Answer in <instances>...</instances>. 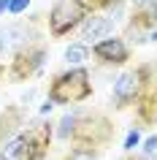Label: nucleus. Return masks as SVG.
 Segmentation results:
<instances>
[{"instance_id": "f3484780", "label": "nucleus", "mask_w": 157, "mask_h": 160, "mask_svg": "<svg viewBox=\"0 0 157 160\" xmlns=\"http://www.w3.org/2000/svg\"><path fill=\"white\" fill-rule=\"evenodd\" d=\"M8 3H11V0H0V11H6V8H8Z\"/></svg>"}, {"instance_id": "9b49d317", "label": "nucleus", "mask_w": 157, "mask_h": 160, "mask_svg": "<svg viewBox=\"0 0 157 160\" xmlns=\"http://www.w3.org/2000/svg\"><path fill=\"white\" fill-rule=\"evenodd\" d=\"M71 133H76V117H73V114H65V117L60 119V136L68 138Z\"/></svg>"}, {"instance_id": "aec40b11", "label": "nucleus", "mask_w": 157, "mask_h": 160, "mask_svg": "<svg viewBox=\"0 0 157 160\" xmlns=\"http://www.w3.org/2000/svg\"><path fill=\"white\" fill-rule=\"evenodd\" d=\"M6 49V41H3V35H0V52Z\"/></svg>"}, {"instance_id": "20e7f679", "label": "nucleus", "mask_w": 157, "mask_h": 160, "mask_svg": "<svg viewBox=\"0 0 157 160\" xmlns=\"http://www.w3.org/2000/svg\"><path fill=\"white\" fill-rule=\"evenodd\" d=\"M49 144V125H38L25 136V149H27V160H41Z\"/></svg>"}, {"instance_id": "6e6552de", "label": "nucleus", "mask_w": 157, "mask_h": 160, "mask_svg": "<svg viewBox=\"0 0 157 160\" xmlns=\"http://www.w3.org/2000/svg\"><path fill=\"white\" fill-rule=\"evenodd\" d=\"M0 160H27V149H25V136L11 138L3 149H0Z\"/></svg>"}, {"instance_id": "9d476101", "label": "nucleus", "mask_w": 157, "mask_h": 160, "mask_svg": "<svg viewBox=\"0 0 157 160\" xmlns=\"http://www.w3.org/2000/svg\"><path fill=\"white\" fill-rule=\"evenodd\" d=\"M141 117L149 119V122H157V92L149 95L146 103H141Z\"/></svg>"}, {"instance_id": "6ab92c4d", "label": "nucleus", "mask_w": 157, "mask_h": 160, "mask_svg": "<svg viewBox=\"0 0 157 160\" xmlns=\"http://www.w3.org/2000/svg\"><path fill=\"white\" fill-rule=\"evenodd\" d=\"M146 3H152V0H135V6H146Z\"/></svg>"}, {"instance_id": "0eeeda50", "label": "nucleus", "mask_w": 157, "mask_h": 160, "mask_svg": "<svg viewBox=\"0 0 157 160\" xmlns=\"http://www.w3.org/2000/svg\"><path fill=\"white\" fill-rule=\"evenodd\" d=\"M111 27H114V19L111 17H90L87 19V27H84V38H87V41L106 38Z\"/></svg>"}, {"instance_id": "39448f33", "label": "nucleus", "mask_w": 157, "mask_h": 160, "mask_svg": "<svg viewBox=\"0 0 157 160\" xmlns=\"http://www.w3.org/2000/svg\"><path fill=\"white\" fill-rule=\"evenodd\" d=\"M95 54L106 62H125L127 60V46H125L119 38H103V41L95 43Z\"/></svg>"}, {"instance_id": "1a4fd4ad", "label": "nucleus", "mask_w": 157, "mask_h": 160, "mask_svg": "<svg viewBox=\"0 0 157 160\" xmlns=\"http://www.w3.org/2000/svg\"><path fill=\"white\" fill-rule=\"evenodd\" d=\"M65 60L71 62V65L84 62V60H87V46H84V43H71V46L65 49Z\"/></svg>"}, {"instance_id": "f257e3e1", "label": "nucleus", "mask_w": 157, "mask_h": 160, "mask_svg": "<svg viewBox=\"0 0 157 160\" xmlns=\"http://www.w3.org/2000/svg\"><path fill=\"white\" fill-rule=\"evenodd\" d=\"M92 87H90V76H87V71H81V68H76V71H71V73L60 76L57 82L52 84V103H76V101H84V98H90Z\"/></svg>"}, {"instance_id": "2eb2a0df", "label": "nucleus", "mask_w": 157, "mask_h": 160, "mask_svg": "<svg viewBox=\"0 0 157 160\" xmlns=\"http://www.w3.org/2000/svg\"><path fill=\"white\" fill-rule=\"evenodd\" d=\"M68 160H95V158H92L90 152H84V149H76V152H73V155H71Z\"/></svg>"}, {"instance_id": "4468645a", "label": "nucleus", "mask_w": 157, "mask_h": 160, "mask_svg": "<svg viewBox=\"0 0 157 160\" xmlns=\"http://www.w3.org/2000/svg\"><path fill=\"white\" fill-rule=\"evenodd\" d=\"M155 149H157V136H149L146 141H144V152H146V155H152Z\"/></svg>"}, {"instance_id": "423d86ee", "label": "nucleus", "mask_w": 157, "mask_h": 160, "mask_svg": "<svg viewBox=\"0 0 157 160\" xmlns=\"http://www.w3.org/2000/svg\"><path fill=\"white\" fill-rule=\"evenodd\" d=\"M41 60H43V52H41V49L22 52V54L14 60V76H17V79H25V76H30L35 68L41 65Z\"/></svg>"}, {"instance_id": "ddd939ff", "label": "nucleus", "mask_w": 157, "mask_h": 160, "mask_svg": "<svg viewBox=\"0 0 157 160\" xmlns=\"http://www.w3.org/2000/svg\"><path fill=\"white\" fill-rule=\"evenodd\" d=\"M27 3H30V0H11V3H8V11H11V14H19V11L27 8Z\"/></svg>"}, {"instance_id": "7ed1b4c3", "label": "nucleus", "mask_w": 157, "mask_h": 160, "mask_svg": "<svg viewBox=\"0 0 157 160\" xmlns=\"http://www.w3.org/2000/svg\"><path fill=\"white\" fill-rule=\"evenodd\" d=\"M138 84H141V73L138 71H127V73H122L119 79H116L114 84V98L119 106H127V103L135 98V92H138Z\"/></svg>"}, {"instance_id": "f8f14e48", "label": "nucleus", "mask_w": 157, "mask_h": 160, "mask_svg": "<svg viewBox=\"0 0 157 160\" xmlns=\"http://www.w3.org/2000/svg\"><path fill=\"white\" fill-rule=\"evenodd\" d=\"M138 141H141L138 130H130V133H127V138H125V149H135V147H138Z\"/></svg>"}, {"instance_id": "f03ea898", "label": "nucleus", "mask_w": 157, "mask_h": 160, "mask_svg": "<svg viewBox=\"0 0 157 160\" xmlns=\"http://www.w3.org/2000/svg\"><path fill=\"white\" fill-rule=\"evenodd\" d=\"M87 17V6L81 0H57L54 8L49 14V25L54 35H65L68 30H73L81 19Z\"/></svg>"}, {"instance_id": "a211bd4d", "label": "nucleus", "mask_w": 157, "mask_h": 160, "mask_svg": "<svg viewBox=\"0 0 157 160\" xmlns=\"http://www.w3.org/2000/svg\"><path fill=\"white\" fill-rule=\"evenodd\" d=\"M152 22L157 25V6H155V11H152Z\"/></svg>"}, {"instance_id": "dca6fc26", "label": "nucleus", "mask_w": 157, "mask_h": 160, "mask_svg": "<svg viewBox=\"0 0 157 160\" xmlns=\"http://www.w3.org/2000/svg\"><path fill=\"white\" fill-rule=\"evenodd\" d=\"M95 3H98V6H119L122 0H95Z\"/></svg>"}]
</instances>
